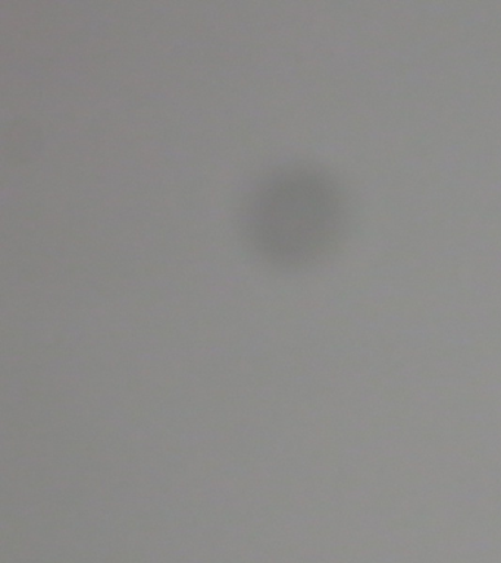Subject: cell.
<instances>
[{"label":"cell","instance_id":"cell-1","mask_svg":"<svg viewBox=\"0 0 501 563\" xmlns=\"http://www.w3.org/2000/svg\"><path fill=\"white\" fill-rule=\"evenodd\" d=\"M349 222L337 180L311 166L285 167L250 194L244 232L263 260L302 268L327 258L341 244Z\"/></svg>","mask_w":501,"mask_h":563}]
</instances>
